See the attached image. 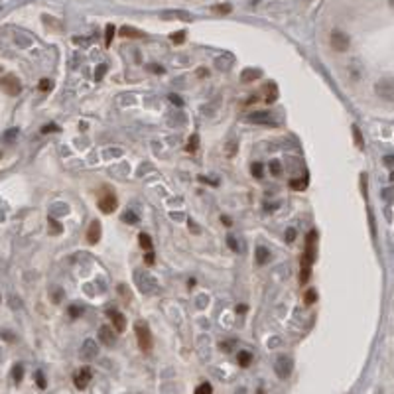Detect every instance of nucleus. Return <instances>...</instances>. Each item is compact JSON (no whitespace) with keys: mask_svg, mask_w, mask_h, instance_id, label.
<instances>
[{"mask_svg":"<svg viewBox=\"0 0 394 394\" xmlns=\"http://www.w3.org/2000/svg\"><path fill=\"white\" fill-rule=\"evenodd\" d=\"M315 240H317V233L312 231L308 235V244H306L304 256H302V274H300V282L302 284H308L310 276H312V266L315 262Z\"/></svg>","mask_w":394,"mask_h":394,"instance_id":"obj_1","label":"nucleus"},{"mask_svg":"<svg viewBox=\"0 0 394 394\" xmlns=\"http://www.w3.org/2000/svg\"><path fill=\"white\" fill-rule=\"evenodd\" d=\"M374 93H376L382 101L394 103V79H390V77L378 79L376 85H374Z\"/></svg>","mask_w":394,"mask_h":394,"instance_id":"obj_2","label":"nucleus"},{"mask_svg":"<svg viewBox=\"0 0 394 394\" xmlns=\"http://www.w3.org/2000/svg\"><path fill=\"white\" fill-rule=\"evenodd\" d=\"M329 44L337 53H345L351 48V38L341 30H333L331 36H329Z\"/></svg>","mask_w":394,"mask_h":394,"instance_id":"obj_3","label":"nucleus"},{"mask_svg":"<svg viewBox=\"0 0 394 394\" xmlns=\"http://www.w3.org/2000/svg\"><path fill=\"white\" fill-rule=\"evenodd\" d=\"M134 333H136V339H138L140 349H142V351H150V349H152V333H150L148 325H144L142 321H136Z\"/></svg>","mask_w":394,"mask_h":394,"instance_id":"obj_4","label":"nucleus"},{"mask_svg":"<svg viewBox=\"0 0 394 394\" xmlns=\"http://www.w3.org/2000/svg\"><path fill=\"white\" fill-rule=\"evenodd\" d=\"M0 87H2L10 97L20 95V91H22V83H20V79L16 75H4L2 79H0Z\"/></svg>","mask_w":394,"mask_h":394,"instance_id":"obj_5","label":"nucleus"},{"mask_svg":"<svg viewBox=\"0 0 394 394\" xmlns=\"http://www.w3.org/2000/svg\"><path fill=\"white\" fill-rule=\"evenodd\" d=\"M274 370H276L278 378H282V380L288 378L290 372H292V359L286 357V355H280V357L276 359V363H274Z\"/></svg>","mask_w":394,"mask_h":394,"instance_id":"obj_6","label":"nucleus"},{"mask_svg":"<svg viewBox=\"0 0 394 394\" xmlns=\"http://www.w3.org/2000/svg\"><path fill=\"white\" fill-rule=\"evenodd\" d=\"M91 378H93L91 368H89V367H83V368H79V370L73 374V384H75L79 390H83V388H87V384L91 382Z\"/></svg>","mask_w":394,"mask_h":394,"instance_id":"obj_7","label":"nucleus"},{"mask_svg":"<svg viewBox=\"0 0 394 394\" xmlns=\"http://www.w3.org/2000/svg\"><path fill=\"white\" fill-rule=\"evenodd\" d=\"M97 205H99V209H101L103 213H114L118 201H116V195H112V193H105V195L99 197Z\"/></svg>","mask_w":394,"mask_h":394,"instance_id":"obj_8","label":"nucleus"},{"mask_svg":"<svg viewBox=\"0 0 394 394\" xmlns=\"http://www.w3.org/2000/svg\"><path fill=\"white\" fill-rule=\"evenodd\" d=\"M114 331H116V329L110 327V325H101V327H99V341H101L103 345H106V347H112L114 341H116Z\"/></svg>","mask_w":394,"mask_h":394,"instance_id":"obj_9","label":"nucleus"},{"mask_svg":"<svg viewBox=\"0 0 394 394\" xmlns=\"http://www.w3.org/2000/svg\"><path fill=\"white\" fill-rule=\"evenodd\" d=\"M246 120H248V122H256V124H272V122H274V116H272V112H268V110H256V112H250V114L246 116Z\"/></svg>","mask_w":394,"mask_h":394,"instance_id":"obj_10","label":"nucleus"},{"mask_svg":"<svg viewBox=\"0 0 394 394\" xmlns=\"http://www.w3.org/2000/svg\"><path fill=\"white\" fill-rule=\"evenodd\" d=\"M106 315L110 317V321H112V327L116 329V333H122V331L126 329V317H124L120 312H116V310H108V312H106Z\"/></svg>","mask_w":394,"mask_h":394,"instance_id":"obj_11","label":"nucleus"},{"mask_svg":"<svg viewBox=\"0 0 394 394\" xmlns=\"http://www.w3.org/2000/svg\"><path fill=\"white\" fill-rule=\"evenodd\" d=\"M97 355H99V345H97V341L87 339V341L83 343V347H81V357L87 359V361H91V359H95Z\"/></svg>","mask_w":394,"mask_h":394,"instance_id":"obj_12","label":"nucleus"},{"mask_svg":"<svg viewBox=\"0 0 394 394\" xmlns=\"http://www.w3.org/2000/svg\"><path fill=\"white\" fill-rule=\"evenodd\" d=\"M162 20H182V22H191L193 16L185 10H168V12H162Z\"/></svg>","mask_w":394,"mask_h":394,"instance_id":"obj_13","label":"nucleus"},{"mask_svg":"<svg viewBox=\"0 0 394 394\" xmlns=\"http://www.w3.org/2000/svg\"><path fill=\"white\" fill-rule=\"evenodd\" d=\"M99 238H101V223L93 221L89 225V231H87V240H89V244H97Z\"/></svg>","mask_w":394,"mask_h":394,"instance_id":"obj_14","label":"nucleus"},{"mask_svg":"<svg viewBox=\"0 0 394 394\" xmlns=\"http://www.w3.org/2000/svg\"><path fill=\"white\" fill-rule=\"evenodd\" d=\"M254 260L258 266H264L266 262L270 260V250L266 246H256V252H254Z\"/></svg>","mask_w":394,"mask_h":394,"instance_id":"obj_15","label":"nucleus"},{"mask_svg":"<svg viewBox=\"0 0 394 394\" xmlns=\"http://www.w3.org/2000/svg\"><path fill=\"white\" fill-rule=\"evenodd\" d=\"M120 36L122 38H130V40H142V38H146L144 32H140L136 28H130V26H122L120 28Z\"/></svg>","mask_w":394,"mask_h":394,"instance_id":"obj_16","label":"nucleus"},{"mask_svg":"<svg viewBox=\"0 0 394 394\" xmlns=\"http://www.w3.org/2000/svg\"><path fill=\"white\" fill-rule=\"evenodd\" d=\"M260 77V71L258 69H244L240 73V81L242 83H250V81H256Z\"/></svg>","mask_w":394,"mask_h":394,"instance_id":"obj_17","label":"nucleus"},{"mask_svg":"<svg viewBox=\"0 0 394 394\" xmlns=\"http://www.w3.org/2000/svg\"><path fill=\"white\" fill-rule=\"evenodd\" d=\"M236 361H238L240 367H248V365L252 363V355H250L248 351H240V353L236 355Z\"/></svg>","mask_w":394,"mask_h":394,"instance_id":"obj_18","label":"nucleus"},{"mask_svg":"<svg viewBox=\"0 0 394 394\" xmlns=\"http://www.w3.org/2000/svg\"><path fill=\"white\" fill-rule=\"evenodd\" d=\"M138 242H140V246H142L146 252L152 250V238H150L146 233H140V235H138Z\"/></svg>","mask_w":394,"mask_h":394,"instance_id":"obj_19","label":"nucleus"},{"mask_svg":"<svg viewBox=\"0 0 394 394\" xmlns=\"http://www.w3.org/2000/svg\"><path fill=\"white\" fill-rule=\"evenodd\" d=\"M112 38H114V24H108L106 26V34H105V46L106 48L112 44Z\"/></svg>","mask_w":394,"mask_h":394,"instance_id":"obj_20","label":"nucleus"},{"mask_svg":"<svg viewBox=\"0 0 394 394\" xmlns=\"http://www.w3.org/2000/svg\"><path fill=\"white\" fill-rule=\"evenodd\" d=\"M266 89H268V97H266V103H272V101H276V97H278L276 85H274V83H268V85H266Z\"/></svg>","mask_w":394,"mask_h":394,"instance_id":"obj_21","label":"nucleus"},{"mask_svg":"<svg viewBox=\"0 0 394 394\" xmlns=\"http://www.w3.org/2000/svg\"><path fill=\"white\" fill-rule=\"evenodd\" d=\"M270 174H272L274 178H280V176H282V166H280L278 160H272V162H270Z\"/></svg>","mask_w":394,"mask_h":394,"instance_id":"obj_22","label":"nucleus"},{"mask_svg":"<svg viewBox=\"0 0 394 394\" xmlns=\"http://www.w3.org/2000/svg\"><path fill=\"white\" fill-rule=\"evenodd\" d=\"M195 394H213V386L209 382H201L197 388H195Z\"/></svg>","mask_w":394,"mask_h":394,"instance_id":"obj_23","label":"nucleus"},{"mask_svg":"<svg viewBox=\"0 0 394 394\" xmlns=\"http://www.w3.org/2000/svg\"><path fill=\"white\" fill-rule=\"evenodd\" d=\"M197 146H199V136H197V134H193V136L189 138V144H187V152H189V154H193V152L197 150Z\"/></svg>","mask_w":394,"mask_h":394,"instance_id":"obj_24","label":"nucleus"},{"mask_svg":"<svg viewBox=\"0 0 394 394\" xmlns=\"http://www.w3.org/2000/svg\"><path fill=\"white\" fill-rule=\"evenodd\" d=\"M170 40L174 42V44H184L185 42V32L182 30V32H174L172 36H170Z\"/></svg>","mask_w":394,"mask_h":394,"instance_id":"obj_25","label":"nucleus"},{"mask_svg":"<svg viewBox=\"0 0 394 394\" xmlns=\"http://www.w3.org/2000/svg\"><path fill=\"white\" fill-rule=\"evenodd\" d=\"M12 376H14V382H20V380H22V376H24L22 365H16V367L12 368Z\"/></svg>","mask_w":394,"mask_h":394,"instance_id":"obj_26","label":"nucleus"},{"mask_svg":"<svg viewBox=\"0 0 394 394\" xmlns=\"http://www.w3.org/2000/svg\"><path fill=\"white\" fill-rule=\"evenodd\" d=\"M353 134H355V142H357V146L363 150V148H365V142H363V136H361V130H359L357 126H353Z\"/></svg>","mask_w":394,"mask_h":394,"instance_id":"obj_27","label":"nucleus"},{"mask_svg":"<svg viewBox=\"0 0 394 394\" xmlns=\"http://www.w3.org/2000/svg\"><path fill=\"white\" fill-rule=\"evenodd\" d=\"M122 221H124V223H138V217H136L132 211H124Z\"/></svg>","mask_w":394,"mask_h":394,"instance_id":"obj_28","label":"nucleus"},{"mask_svg":"<svg viewBox=\"0 0 394 394\" xmlns=\"http://www.w3.org/2000/svg\"><path fill=\"white\" fill-rule=\"evenodd\" d=\"M317 300V294H315V290H308L306 292V296H304V302L306 304H314Z\"/></svg>","mask_w":394,"mask_h":394,"instance_id":"obj_29","label":"nucleus"},{"mask_svg":"<svg viewBox=\"0 0 394 394\" xmlns=\"http://www.w3.org/2000/svg\"><path fill=\"white\" fill-rule=\"evenodd\" d=\"M290 187L292 189H306V180H294V182H290Z\"/></svg>","mask_w":394,"mask_h":394,"instance_id":"obj_30","label":"nucleus"},{"mask_svg":"<svg viewBox=\"0 0 394 394\" xmlns=\"http://www.w3.org/2000/svg\"><path fill=\"white\" fill-rule=\"evenodd\" d=\"M213 10L219 12V14H229V12H231V6H229V4H219V6H213Z\"/></svg>","mask_w":394,"mask_h":394,"instance_id":"obj_31","label":"nucleus"},{"mask_svg":"<svg viewBox=\"0 0 394 394\" xmlns=\"http://www.w3.org/2000/svg\"><path fill=\"white\" fill-rule=\"evenodd\" d=\"M146 69H148V71H152V73H156V75H162V73H164V67H160V65H156V63H150V65H146Z\"/></svg>","mask_w":394,"mask_h":394,"instance_id":"obj_32","label":"nucleus"},{"mask_svg":"<svg viewBox=\"0 0 394 394\" xmlns=\"http://www.w3.org/2000/svg\"><path fill=\"white\" fill-rule=\"evenodd\" d=\"M38 87H40V91H44V93H48V91H50V89H52V81H50V79H42V81H40V85H38Z\"/></svg>","mask_w":394,"mask_h":394,"instance_id":"obj_33","label":"nucleus"},{"mask_svg":"<svg viewBox=\"0 0 394 394\" xmlns=\"http://www.w3.org/2000/svg\"><path fill=\"white\" fill-rule=\"evenodd\" d=\"M250 172H252L254 178H262V166H260V164H252V170H250Z\"/></svg>","mask_w":394,"mask_h":394,"instance_id":"obj_34","label":"nucleus"},{"mask_svg":"<svg viewBox=\"0 0 394 394\" xmlns=\"http://www.w3.org/2000/svg\"><path fill=\"white\" fill-rule=\"evenodd\" d=\"M105 71H106V65H101V67H97V71H95V79H97V81H101V79H103V75H105Z\"/></svg>","mask_w":394,"mask_h":394,"instance_id":"obj_35","label":"nucleus"},{"mask_svg":"<svg viewBox=\"0 0 394 394\" xmlns=\"http://www.w3.org/2000/svg\"><path fill=\"white\" fill-rule=\"evenodd\" d=\"M170 101H172L176 106H184V101H182V97H178L176 93H172V95H170Z\"/></svg>","mask_w":394,"mask_h":394,"instance_id":"obj_36","label":"nucleus"},{"mask_svg":"<svg viewBox=\"0 0 394 394\" xmlns=\"http://www.w3.org/2000/svg\"><path fill=\"white\" fill-rule=\"evenodd\" d=\"M144 262H146L148 266H152V264H154V252H152V250H148V254L144 256Z\"/></svg>","mask_w":394,"mask_h":394,"instance_id":"obj_37","label":"nucleus"},{"mask_svg":"<svg viewBox=\"0 0 394 394\" xmlns=\"http://www.w3.org/2000/svg\"><path fill=\"white\" fill-rule=\"evenodd\" d=\"M69 315H71V317H79V315H81V310H79L77 306H71V308H69Z\"/></svg>","mask_w":394,"mask_h":394,"instance_id":"obj_38","label":"nucleus"},{"mask_svg":"<svg viewBox=\"0 0 394 394\" xmlns=\"http://www.w3.org/2000/svg\"><path fill=\"white\" fill-rule=\"evenodd\" d=\"M55 130H57V126H53V124H48V126H44V128H42V132H44V134H48V132H55Z\"/></svg>","mask_w":394,"mask_h":394,"instance_id":"obj_39","label":"nucleus"},{"mask_svg":"<svg viewBox=\"0 0 394 394\" xmlns=\"http://www.w3.org/2000/svg\"><path fill=\"white\" fill-rule=\"evenodd\" d=\"M290 233H286V240H294L296 238V231L294 229H288Z\"/></svg>","mask_w":394,"mask_h":394,"instance_id":"obj_40","label":"nucleus"},{"mask_svg":"<svg viewBox=\"0 0 394 394\" xmlns=\"http://www.w3.org/2000/svg\"><path fill=\"white\" fill-rule=\"evenodd\" d=\"M36 378H38V384H40V388H44V386H46V380H44L42 372H38V374H36Z\"/></svg>","mask_w":394,"mask_h":394,"instance_id":"obj_41","label":"nucleus"},{"mask_svg":"<svg viewBox=\"0 0 394 394\" xmlns=\"http://www.w3.org/2000/svg\"><path fill=\"white\" fill-rule=\"evenodd\" d=\"M384 164H386V166H394V156H386V158H384Z\"/></svg>","mask_w":394,"mask_h":394,"instance_id":"obj_42","label":"nucleus"},{"mask_svg":"<svg viewBox=\"0 0 394 394\" xmlns=\"http://www.w3.org/2000/svg\"><path fill=\"white\" fill-rule=\"evenodd\" d=\"M14 134H18V130H10V132H6V140H12Z\"/></svg>","mask_w":394,"mask_h":394,"instance_id":"obj_43","label":"nucleus"},{"mask_svg":"<svg viewBox=\"0 0 394 394\" xmlns=\"http://www.w3.org/2000/svg\"><path fill=\"white\" fill-rule=\"evenodd\" d=\"M229 244H231V248H233V250H238V246H236V242H235V238H233V236H229Z\"/></svg>","mask_w":394,"mask_h":394,"instance_id":"obj_44","label":"nucleus"},{"mask_svg":"<svg viewBox=\"0 0 394 394\" xmlns=\"http://www.w3.org/2000/svg\"><path fill=\"white\" fill-rule=\"evenodd\" d=\"M236 312H238V314H244V312H246V306H238Z\"/></svg>","mask_w":394,"mask_h":394,"instance_id":"obj_45","label":"nucleus"},{"mask_svg":"<svg viewBox=\"0 0 394 394\" xmlns=\"http://www.w3.org/2000/svg\"><path fill=\"white\" fill-rule=\"evenodd\" d=\"M221 221H223V223H225V225H227V227H229V225H231V219H229V217H223V219H221Z\"/></svg>","mask_w":394,"mask_h":394,"instance_id":"obj_46","label":"nucleus"},{"mask_svg":"<svg viewBox=\"0 0 394 394\" xmlns=\"http://www.w3.org/2000/svg\"><path fill=\"white\" fill-rule=\"evenodd\" d=\"M388 4H390V6L394 8V0H388Z\"/></svg>","mask_w":394,"mask_h":394,"instance_id":"obj_47","label":"nucleus"},{"mask_svg":"<svg viewBox=\"0 0 394 394\" xmlns=\"http://www.w3.org/2000/svg\"><path fill=\"white\" fill-rule=\"evenodd\" d=\"M390 180H392V182H394V172H392V176H390Z\"/></svg>","mask_w":394,"mask_h":394,"instance_id":"obj_48","label":"nucleus"},{"mask_svg":"<svg viewBox=\"0 0 394 394\" xmlns=\"http://www.w3.org/2000/svg\"><path fill=\"white\" fill-rule=\"evenodd\" d=\"M0 158H2V154H0Z\"/></svg>","mask_w":394,"mask_h":394,"instance_id":"obj_49","label":"nucleus"},{"mask_svg":"<svg viewBox=\"0 0 394 394\" xmlns=\"http://www.w3.org/2000/svg\"><path fill=\"white\" fill-rule=\"evenodd\" d=\"M0 300H2V298H0Z\"/></svg>","mask_w":394,"mask_h":394,"instance_id":"obj_50","label":"nucleus"}]
</instances>
